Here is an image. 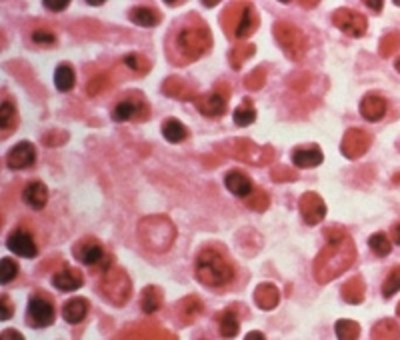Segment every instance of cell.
<instances>
[{
  "instance_id": "obj_24",
  "label": "cell",
  "mask_w": 400,
  "mask_h": 340,
  "mask_svg": "<svg viewBox=\"0 0 400 340\" xmlns=\"http://www.w3.org/2000/svg\"><path fill=\"white\" fill-rule=\"evenodd\" d=\"M88 315V302L85 298H70L63 306V319L68 324H78Z\"/></svg>"
},
{
  "instance_id": "obj_40",
  "label": "cell",
  "mask_w": 400,
  "mask_h": 340,
  "mask_svg": "<svg viewBox=\"0 0 400 340\" xmlns=\"http://www.w3.org/2000/svg\"><path fill=\"white\" fill-rule=\"evenodd\" d=\"M399 290H400V266H397V268H392V270L388 273V277H386L384 284H382V297L392 298Z\"/></svg>"
},
{
  "instance_id": "obj_11",
  "label": "cell",
  "mask_w": 400,
  "mask_h": 340,
  "mask_svg": "<svg viewBox=\"0 0 400 340\" xmlns=\"http://www.w3.org/2000/svg\"><path fill=\"white\" fill-rule=\"evenodd\" d=\"M56 319L54 306L50 300H46L41 295H34L28 300V320L32 326H50Z\"/></svg>"
},
{
  "instance_id": "obj_43",
  "label": "cell",
  "mask_w": 400,
  "mask_h": 340,
  "mask_svg": "<svg viewBox=\"0 0 400 340\" xmlns=\"http://www.w3.org/2000/svg\"><path fill=\"white\" fill-rule=\"evenodd\" d=\"M125 64H127L130 70H134L138 74H147L148 68H150V63H148L145 56H140V54H128L127 59H125Z\"/></svg>"
},
{
  "instance_id": "obj_54",
  "label": "cell",
  "mask_w": 400,
  "mask_h": 340,
  "mask_svg": "<svg viewBox=\"0 0 400 340\" xmlns=\"http://www.w3.org/2000/svg\"><path fill=\"white\" fill-rule=\"evenodd\" d=\"M86 4H92V6H101V4H105L103 0H90V2H86Z\"/></svg>"
},
{
  "instance_id": "obj_21",
  "label": "cell",
  "mask_w": 400,
  "mask_h": 340,
  "mask_svg": "<svg viewBox=\"0 0 400 340\" xmlns=\"http://www.w3.org/2000/svg\"><path fill=\"white\" fill-rule=\"evenodd\" d=\"M291 158L295 169H315L318 164H322L324 154L318 147H306V149H296Z\"/></svg>"
},
{
  "instance_id": "obj_5",
  "label": "cell",
  "mask_w": 400,
  "mask_h": 340,
  "mask_svg": "<svg viewBox=\"0 0 400 340\" xmlns=\"http://www.w3.org/2000/svg\"><path fill=\"white\" fill-rule=\"evenodd\" d=\"M274 39L278 46L284 50V54L291 59V61H302L308 52V39L306 34L296 28L293 22L278 21L273 26Z\"/></svg>"
},
{
  "instance_id": "obj_16",
  "label": "cell",
  "mask_w": 400,
  "mask_h": 340,
  "mask_svg": "<svg viewBox=\"0 0 400 340\" xmlns=\"http://www.w3.org/2000/svg\"><path fill=\"white\" fill-rule=\"evenodd\" d=\"M6 246L14 253V255L22 256V258H34L36 256V244L32 240V236L26 231H14L12 234H8L6 238Z\"/></svg>"
},
{
  "instance_id": "obj_50",
  "label": "cell",
  "mask_w": 400,
  "mask_h": 340,
  "mask_svg": "<svg viewBox=\"0 0 400 340\" xmlns=\"http://www.w3.org/2000/svg\"><path fill=\"white\" fill-rule=\"evenodd\" d=\"M0 340H24V337H22L19 330H4L2 332V337H0Z\"/></svg>"
},
{
  "instance_id": "obj_29",
  "label": "cell",
  "mask_w": 400,
  "mask_h": 340,
  "mask_svg": "<svg viewBox=\"0 0 400 340\" xmlns=\"http://www.w3.org/2000/svg\"><path fill=\"white\" fill-rule=\"evenodd\" d=\"M54 85L61 92H70L74 85H76V74H74V68L68 63H63L56 66V72H54Z\"/></svg>"
},
{
  "instance_id": "obj_27",
  "label": "cell",
  "mask_w": 400,
  "mask_h": 340,
  "mask_svg": "<svg viewBox=\"0 0 400 340\" xmlns=\"http://www.w3.org/2000/svg\"><path fill=\"white\" fill-rule=\"evenodd\" d=\"M130 21L138 26H145V28H152L160 22V14L154 10V8H148V6H136V8H130L128 12Z\"/></svg>"
},
{
  "instance_id": "obj_39",
  "label": "cell",
  "mask_w": 400,
  "mask_h": 340,
  "mask_svg": "<svg viewBox=\"0 0 400 340\" xmlns=\"http://www.w3.org/2000/svg\"><path fill=\"white\" fill-rule=\"evenodd\" d=\"M269 204H271L269 194L264 191H260V189H254L251 192V196H246V206L256 211V213H264L269 209Z\"/></svg>"
},
{
  "instance_id": "obj_23",
  "label": "cell",
  "mask_w": 400,
  "mask_h": 340,
  "mask_svg": "<svg viewBox=\"0 0 400 340\" xmlns=\"http://www.w3.org/2000/svg\"><path fill=\"white\" fill-rule=\"evenodd\" d=\"M254 302L262 310H273V308L278 306V302H280V293H278V288L274 284H271V282H262L254 290Z\"/></svg>"
},
{
  "instance_id": "obj_15",
  "label": "cell",
  "mask_w": 400,
  "mask_h": 340,
  "mask_svg": "<svg viewBox=\"0 0 400 340\" xmlns=\"http://www.w3.org/2000/svg\"><path fill=\"white\" fill-rule=\"evenodd\" d=\"M74 256L86 266H96L101 260H105V251L96 238H83L74 248Z\"/></svg>"
},
{
  "instance_id": "obj_38",
  "label": "cell",
  "mask_w": 400,
  "mask_h": 340,
  "mask_svg": "<svg viewBox=\"0 0 400 340\" xmlns=\"http://www.w3.org/2000/svg\"><path fill=\"white\" fill-rule=\"evenodd\" d=\"M254 54V44H238L236 48H232L231 63L234 70H240L244 61H249Z\"/></svg>"
},
{
  "instance_id": "obj_55",
  "label": "cell",
  "mask_w": 400,
  "mask_h": 340,
  "mask_svg": "<svg viewBox=\"0 0 400 340\" xmlns=\"http://www.w3.org/2000/svg\"><path fill=\"white\" fill-rule=\"evenodd\" d=\"M392 180H394V182H397V184H400V174H397V176H394V178H392Z\"/></svg>"
},
{
  "instance_id": "obj_37",
  "label": "cell",
  "mask_w": 400,
  "mask_h": 340,
  "mask_svg": "<svg viewBox=\"0 0 400 340\" xmlns=\"http://www.w3.org/2000/svg\"><path fill=\"white\" fill-rule=\"evenodd\" d=\"M368 246H370V251H372L377 256H380V258L388 256L390 255V251H392V244H390V240L386 238V234L384 233L372 234V236L368 238Z\"/></svg>"
},
{
  "instance_id": "obj_20",
  "label": "cell",
  "mask_w": 400,
  "mask_h": 340,
  "mask_svg": "<svg viewBox=\"0 0 400 340\" xmlns=\"http://www.w3.org/2000/svg\"><path fill=\"white\" fill-rule=\"evenodd\" d=\"M52 284L59 290L70 293V290H78L85 284V278H83V273L78 268H64V270L56 273L52 277Z\"/></svg>"
},
{
  "instance_id": "obj_17",
  "label": "cell",
  "mask_w": 400,
  "mask_h": 340,
  "mask_svg": "<svg viewBox=\"0 0 400 340\" xmlns=\"http://www.w3.org/2000/svg\"><path fill=\"white\" fill-rule=\"evenodd\" d=\"M360 114L368 123H379V120H382V116L386 114V100L380 94H377V92H368L360 100Z\"/></svg>"
},
{
  "instance_id": "obj_6",
  "label": "cell",
  "mask_w": 400,
  "mask_h": 340,
  "mask_svg": "<svg viewBox=\"0 0 400 340\" xmlns=\"http://www.w3.org/2000/svg\"><path fill=\"white\" fill-rule=\"evenodd\" d=\"M101 293L114 306H123V304H127L128 298H130L132 282H130V278H128V275L123 268L114 266V268H108L103 280H101Z\"/></svg>"
},
{
  "instance_id": "obj_48",
  "label": "cell",
  "mask_w": 400,
  "mask_h": 340,
  "mask_svg": "<svg viewBox=\"0 0 400 340\" xmlns=\"http://www.w3.org/2000/svg\"><path fill=\"white\" fill-rule=\"evenodd\" d=\"M101 88H106V76H96V78L88 85L86 90H88V94H92V96H94V94H98V90H101Z\"/></svg>"
},
{
  "instance_id": "obj_49",
  "label": "cell",
  "mask_w": 400,
  "mask_h": 340,
  "mask_svg": "<svg viewBox=\"0 0 400 340\" xmlns=\"http://www.w3.org/2000/svg\"><path fill=\"white\" fill-rule=\"evenodd\" d=\"M44 6L48 8V10H54V12H61V10H66L68 8V0H61V2H52V0H44L43 2Z\"/></svg>"
},
{
  "instance_id": "obj_12",
  "label": "cell",
  "mask_w": 400,
  "mask_h": 340,
  "mask_svg": "<svg viewBox=\"0 0 400 340\" xmlns=\"http://www.w3.org/2000/svg\"><path fill=\"white\" fill-rule=\"evenodd\" d=\"M298 209H300V214H302L306 224H318L326 216V204L316 192H304L300 196Z\"/></svg>"
},
{
  "instance_id": "obj_32",
  "label": "cell",
  "mask_w": 400,
  "mask_h": 340,
  "mask_svg": "<svg viewBox=\"0 0 400 340\" xmlns=\"http://www.w3.org/2000/svg\"><path fill=\"white\" fill-rule=\"evenodd\" d=\"M162 136L169 140V142H182L187 136H189V130L187 127L176 120V118H169L162 123Z\"/></svg>"
},
{
  "instance_id": "obj_10",
  "label": "cell",
  "mask_w": 400,
  "mask_h": 340,
  "mask_svg": "<svg viewBox=\"0 0 400 340\" xmlns=\"http://www.w3.org/2000/svg\"><path fill=\"white\" fill-rule=\"evenodd\" d=\"M227 100H229V90L227 88H214L209 94H202V96H196L194 98V105L196 110L209 118H216V116H222L227 112Z\"/></svg>"
},
{
  "instance_id": "obj_22",
  "label": "cell",
  "mask_w": 400,
  "mask_h": 340,
  "mask_svg": "<svg viewBox=\"0 0 400 340\" xmlns=\"http://www.w3.org/2000/svg\"><path fill=\"white\" fill-rule=\"evenodd\" d=\"M22 200H24L30 209L41 211V209L46 206V202H48V189L44 187L41 180H34V182L26 184V189L22 192Z\"/></svg>"
},
{
  "instance_id": "obj_47",
  "label": "cell",
  "mask_w": 400,
  "mask_h": 340,
  "mask_svg": "<svg viewBox=\"0 0 400 340\" xmlns=\"http://www.w3.org/2000/svg\"><path fill=\"white\" fill-rule=\"evenodd\" d=\"M0 302H2V315H0V319L6 322L8 319H12V315H14V310H12V302H10L6 297L0 298Z\"/></svg>"
},
{
  "instance_id": "obj_2",
  "label": "cell",
  "mask_w": 400,
  "mask_h": 340,
  "mask_svg": "<svg viewBox=\"0 0 400 340\" xmlns=\"http://www.w3.org/2000/svg\"><path fill=\"white\" fill-rule=\"evenodd\" d=\"M176 238L174 224L167 216L154 214L138 222V240L140 244L152 253H167Z\"/></svg>"
},
{
  "instance_id": "obj_14",
  "label": "cell",
  "mask_w": 400,
  "mask_h": 340,
  "mask_svg": "<svg viewBox=\"0 0 400 340\" xmlns=\"http://www.w3.org/2000/svg\"><path fill=\"white\" fill-rule=\"evenodd\" d=\"M148 116V107L145 100H136V98H125L120 100L114 110H112V118L116 123H127V120H145Z\"/></svg>"
},
{
  "instance_id": "obj_56",
  "label": "cell",
  "mask_w": 400,
  "mask_h": 340,
  "mask_svg": "<svg viewBox=\"0 0 400 340\" xmlns=\"http://www.w3.org/2000/svg\"><path fill=\"white\" fill-rule=\"evenodd\" d=\"M397 70H399V72H400V59H399V61H397Z\"/></svg>"
},
{
  "instance_id": "obj_3",
  "label": "cell",
  "mask_w": 400,
  "mask_h": 340,
  "mask_svg": "<svg viewBox=\"0 0 400 340\" xmlns=\"http://www.w3.org/2000/svg\"><path fill=\"white\" fill-rule=\"evenodd\" d=\"M196 278L207 286H224L234 278V268L218 251L204 248L196 256Z\"/></svg>"
},
{
  "instance_id": "obj_1",
  "label": "cell",
  "mask_w": 400,
  "mask_h": 340,
  "mask_svg": "<svg viewBox=\"0 0 400 340\" xmlns=\"http://www.w3.org/2000/svg\"><path fill=\"white\" fill-rule=\"evenodd\" d=\"M324 236L328 238V244L318 253L315 260V278L320 284L344 275L357 260V244L348 233L330 229L324 231Z\"/></svg>"
},
{
  "instance_id": "obj_41",
  "label": "cell",
  "mask_w": 400,
  "mask_h": 340,
  "mask_svg": "<svg viewBox=\"0 0 400 340\" xmlns=\"http://www.w3.org/2000/svg\"><path fill=\"white\" fill-rule=\"evenodd\" d=\"M400 50V32H390L380 41V56L388 59L390 54L399 52Z\"/></svg>"
},
{
  "instance_id": "obj_9",
  "label": "cell",
  "mask_w": 400,
  "mask_h": 340,
  "mask_svg": "<svg viewBox=\"0 0 400 340\" xmlns=\"http://www.w3.org/2000/svg\"><path fill=\"white\" fill-rule=\"evenodd\" d=\"M372 145V134L364 128H350L344 132L342 136V142H340V152L350 158V160H357L360 156L366 154V150L370 149Z\"/></svg>"
},
{
  "instance_id": "obj_4",
  "label": "cell",
  "mask_w": 400,
  "mask_h": 340,
  "mask_svg": "<svg viewBox=\"0 0 400 340\" xmlns=\"http://www.w3.org/2000/svg\"><path fill=\"white\" fill-rule=\"evenodd\" d=\"M174 44L185 61H196L212 48V34L204 24H187L176 32Z\"/></svg>"
},
{
  "instance_id": "obj_52",
  "label": "cell",
  "mask_w": 400,
  "mask_h": 340,
  "mask_svg": "<svg viewBox=\"0 0 400 340\" xmlns=\"http://www.w3.org/2000/svg\"><path fill=\"white\" fill-rule=\"evenodd\" d=\"M244 340H266V339H264V334H262V332L253 330V332H249V334H246V339Z\"/></svg>"
},
{
  "instance_id": "obj_8",
  "label": "cell",
  "mask_w": 400,
  "mask_h": 340,
  "mask_svg": "<svg viewBox=\"0 0 400 340\" xmlns=\"http://www.w3.org/2000/svg\"><path fill=\"white\" fill-rule=\"evenodd\" d=\"M333 24L340 32H344L346 36H352V39L364 36V32L368 28L366 17L357 12V10H352V8H338L337 12L333 14Z\"/></svg>"
},
{
  "instance_id": "obj_53",
  "label": "cell",
  "mask_w": 400,
  "mask_h": 340,
  "mask_svg": "<svg viewBox=\"0 0 400 340\" xmlns=\"http://www.w3.org/2000/svg\"><path fill=\"white\" fill-rule=\"evenodd\" d=\"M392 238H394L397 244H400V224H397V226L392 229Z\"/></svg>"
},
{
  "instance_id": "obj_57",
  "label": "cell",
  "mask_w": 400,
  "mask_h": 340,
  "mask_svg": "<svg viewBox=\"0 0 400 340\" xmlns=\"http://www.w3.org/2000/svg\"><path fill=\"white\" fill-rule=\"evenodd\" d=\"M397 315L400 317V302H399V306H397Z\"/></svg>"
},
{
  "instance_id": "obj_46",
  "label": "cell",
  "mask_w": 400,
  "mask_h": 340,
  "mask_svg": "<svg viewBox=\"0 0 400 340\" xmlns=\"http://www.w3.org/2000/svg\"><path fill=\"white\" fill-rule=\"evenodd\" d=\"M32 41L36 44H54L56 43V34L54 32H50V30H34L32 32Z\"/></svg>"
},
{
  "instance_id": "obj_42",
  "label": "cell",
  "mask_w": 400,
  "mask_h": 340,
  "mask_svg": "<svg viewBox=\"0 0 400 340\" xmlns=\"http://www.w3.org/2000/svg\"><path fill=\"white\" fill-rule=\"evenodd\" d=\"M19 275V264H17V260H12V258H2L0 260V282L2 284H8V282H12L14 278Z\"/></svg>"
},
{
  "instance_id": "obj_19",
  "label": "cell",
  "mask_w": 400,
  "mask_h": 340,
  "mask_svg": "<svg viewBox=\"0 0 400 340\" xmlns=\"http://www.w3.org/2000/svg\"><path fill=\"white\" fill-rule=\"evenodd\" d=\"M258 26V17H256V10H254L251 4H244L240 8V14H238V21H236V28H234V36L236 39H246L251 36Z\"/></svg>"
},
{
  "instance_id": "obj_30",
  "label": "cell",
  "mask_w": 400,
  "mask_h": 340,
  "mask_svg": "<svg viewBox=\"0 0 400 340\" xmlns=\"http://www.w3.org/2000/svg\"><path fill=\"white\" fill-rule=\"evenodd\" d=\"M162 92L169 94V96H174V98H182V100L185 98H194V90L178 76H170L162 86Z\"/></svg>"
},
{
  "instance_id": "obj_13",
  "label": "cell",
  "mask_w": 400,
  "mask_h": 340,
  "mask_svg": "<svg viewBox=\"0 0 400 340\" xmlns=\"http://www.w3.org/2000/svg\"><path fill=\"white\" fill-rule=\"evenodd\" d=\"M36 162V149L32 142L22 140L6 154V167L12 170L30 169Z\"/></svg>"
},
{
  "instance_id": "obj_36",
  "label": "cell",
  "mask_w": 400,
  "mask_h": 340,
  "mask_svg": "<svg viewBox=\"0 0 400 340\" xmlns=\"http://www.w3.org/2000/svg\"><path fill=\"white\" fill-rule=\"evenodd\" d=\"M220 334L224 337V339H234L236 334H238V330H240V324H238V319L234 317V312L232 310H227V312H222L220 315Z\"/></svg>"
},
{
  "instance_id": "obj_28",
  "label": "cell",
  "mask_w": 400,
  "mask_h": 340,
  "mask_svg": "<svg viewBox=\"0 0 400 340\" xmlns=\"http://www.w3.org/2000/svg\"><path fill=\"white\" fill-rule=\"evenodd\" d=\"M0 127L4 134H12L19 127V112L8 98L0 105Z\"/></svg>"
},
{
  "instance_id": "obj_25",
  "label": "cell",
  "mask_w": 400,
  "mask_h": 340,
  "mask_svg": "<svg viewBox=\"0 0 400 340\" xmlns=\"http://www.w3.org/2000/svg\"><path fill=\"white\" fill-rule=\"evenodd\" d=\"M370 340H400V326L392 319L379 320L370 330Z\"/></svg>"
},
{
  "instance_id": "obj_35",
  "label": "cell",
  "mask_w": 400,
  "mask_h": 340,
  "mask_svg": "<svg viewBox=\"0 0 400 340\" xmlns=\"http://www.w3.org/2000/svg\"><path fill=\"white\" fill-rule=\"evenodd\" d=\"M335 330H337L338 340H358V337H360V324L355 320H338Z\"/></svg>"
},
{
  "instance_id": "obj_34",
  "label": "cell",
  "mask_w": 400,
  "mask_h": 340,
  "mask_svg": "<svg viewBox=\"0 0 400 340\" xmlns=\"http://www.w3.org/2000/svg\"><path fill=\"white\" fill-rule=\"evenodd\" d=\"M232 118H234V125L236 127H249L256 120V110H254L253 103L249 98H244V103L240 107L234 108L232 112Z\"/></svg>"
},
{
  "instance_id": "obj_26",
  "label": "cell",
  "mask_w": 400,
  "mask_h": 340,
  "mask_svg": "<svg viewBox=\"0 0 400 340\" xmlns=\"http://www.w3.org/2000/svg\"><path fill=\"white\" fill-rule=\"evenodd\" d=\"M202 315V302L196 297H187L178 304V320L182 324H192Z\"/></svg>"
},
{
  "instance_id": "obj_51",
  "label": "cell",
  "mask_w": 400,
  "mask_h": 340,
  "mask_svg": "<svg viewBox=\"0 0 400 340\" xmlns=\"http://www.w3.org/2000/svg\"><path fill=\"white\" fill-rule=\"evenodd\" d=\"M364 4H366L370 10H375V12H380V10H382V2H380V0H377V2H375V0H366Z\"/></svg>"
},
{
  "instance_id": "obj_33",
  "label": "cell",
  "mask_w": 400,
  "mask_h": 340,
  "mask_svg": "<svg viewBox=\"0 0 400 340\" xmlns=\"http://www.w3.org/2000/svg\"><path fill=\"white\" fill-rule=\"evenodd\" d=\"M140 306L147 315L156 312L162 306V293L158 286H147L143 290V298H140Z\"/></svg>"
},
{
  "instance_id": "obj_7",
  "label": "cell",
  "mask_w": 400,
  "mask_h": 340,
  "mask_svg": "<svg viewBox=\"0 0 400 340\" xmlns=\"http://www.w3.org/2000/svg\"><path fill=\"white\" fill-rule=\"evenodd\" d=\"M220 150L242 162H253L258 167L269 164L274 156V150L271 147H256L253 140H246V138H234L227 145H220Z\"/></svg>"
},
{
  "instance_id": "obj_45",
  "label": "cell",
  "mask_w": 400,
  "mask_h": 340,
  "mask_svg": "<svg viewBox=\"0 0 400 340\" xmlns=\"http://www.w3.org/2000/svg\"><path fill=\"white\" fill-rule=\"evenodd\" d=\"M271 174H273V178L276 182H293V180L298 178L296 170L286 169V167H276V169H273Z\"/></svg>"
},
{
  "instance_id": "obj_44",
  "label": "cell",
  "mask_w": 400,
  "mask_h": 340,
  "mask_svg": "<svg viewBox=\"0 0 400 340\" xmlns=\"http://www.w3.org/2000/svg\"><path fill=\"white\" fill-rule=\"evenodd\" d=\"M264 83H266V70H264L262 66H258L256 70H253V72L244 78V85H246V88H251V90L262 88Z\"/></svg>"
},
{
  "instance_id": "obj_18",
  "label": "cell",
  "mask_w": 400,
  "mask_h": 340,
  "mask_svg": "<svg viewBox=\"0 0 400 340\" xmlns=\"http://www.w3.org/2000/svg\"><path fill=\"white\" fill-rule=\"evenodd\" d=\"M224 184H227L229 192H232L234 196H240V198L251 196V192L254 191L251 178H249L242 170H231V172L224 176Z\"/></svg>"
},
{
  "instance_id": "obj_31",
  "label": "cell",
  "mask_w": 400,
  "mask_h": 340,
  "mask_svg": "<svg viewBox=\"0 0 400 340\" xmlns=\"http://www.w3.org/2000/svg\"><path fill=\"white\" fill-rule=\"evenodd\" d=\"M364 280L360 277L350 278L344 286H342V298L348 304H360L364 300Z\"/></svg>"
}]
</instances>
